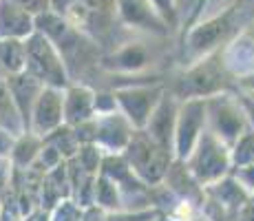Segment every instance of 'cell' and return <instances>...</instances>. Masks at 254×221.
<instances>
[{
	"label": "cell",
	"mask_w": 254,
	"mask_h": 221,
	"mask_svg": "<svg viewBox=\"0 0 254 221\" xmlns=\"http://www.w3.org/2000/svg\"><path fill=\"white\" fill-rule=\"evenodd\" d=\"M24 71L31 73L40 84L53 88L69 86V71L56 44L33 29L24 38Z\"/></svg>",
	"instance_id": "obj_1"
},
{
	"label": "cell",
	"mask_w": 254,
	"mask_h": 221,
	"mask_svg": "<svg viewBox=\"0 0 254 221\" xmlns=\"http://www.w3.org/2000/svg\"><path fill=\"white\" fill-rule=\"evenodd\" d=\"M124 148H126V161H128V166L135 168V173L146 184H157V181L164 179L166 170L170 166V150L155 144L144 129H137L135 133H130V140Z\"/></svg>",
	"instance_id": "obj_2"
},
{
	"label": "cell",
	"mask_w": 254,
	"mask_h": 221,
	"mask_svg": "<svg viewBox=\"0 0 254 221\" xmlns=\"http://www.w3.org/2000/svg\"><path fill=\"white\" fill-rule=\"evenodd\" d=\"M230 166L226 144L214 135L212 131H201L192 153H190V173L194 175L197 181H214L221 175H226Z\"/></svg>",
	"instance_id": "obj_3"
},
{
	"label": "cell",
	"mask_w": 254,
	"mask_h": 221,
	"mask_svg": "<svg viewBox=\"0 0 254 221\" xmlns=\"http://www.w3.org/2000/svg\"><path fill=\"white\" fill-rule=\"evenodd\" d=\"M203 124H206V100L203 97H186L184 106L177 109V122H175L177 159L190 157L199 135H201Z\"/></svg>",
	"instance_id": "obj_4"
},
{
	"label": "cell",
	"mask_w": 254,
	"mask_h": 221,
	"mask_svg": "<svg viewBox=\"0 0 254 221\" xmlns=\"http://www.w3.org/2000/svg\"><path fill=\"white\" fill-rule=\"evenodd\" d=\"M206 117H210V131L223 144H234L246 133V113L228 95L206 100Z\"/></svg>",
	"instance_id": "obj_5"
},
{
	"label": "cell",
	"mask_w": 254,
	"mask_h": 221,
	"mask_svg": "<svg viewBox=\"0 0 254 221\" xmlns=\"http://www.w3.org/2000/svg\"><path fill=\"white\" fill-rule=\"evenodd\" d=\"M226 86V67L221 58H210L186 73L175 86L179 97H206L214 91H221Z\"/></svg>",
	"instance_id": "obj_6"
},
{
	"label": "cell",
	"mask_w": 254,
	"mask_h": 221,
	"mask_svg": "<svg viewBox=\"0 0 254 221\" xmlns=\"http://www.w3.org/2000/svg\"><path fill=\"white\" fill-rule=\"evenodd\" d=\"M62 91L64 88L42 86V91L38 93L36 102L31 106V113H29L27 131L36 133L38 137H45L47 133L64 124V117H62Z\"/></svg>",
	"instance_id": "obj_7"
},
{
	"label": "cell",
	"mask_w": 254,
	"mask_h": 221,
	"mask_svg": "<svg viewBox=\"0 0 254 221\" xmlns=\"http://www.w3.org/2000/svg\"><path fill=\"white\" fill-rule=\"evenodd\" d=\"M162 97V88H148V86H133V88H122L115 93V102L122 106L126 120L135 126V129H144L148 122L150 113L155 104Z\"/></svg>",
	"instance_id": "obj_8"
},
{
	"label": "cell",
	"mask_w": 254,
	"mask_h": 221,
	"mask_svg": "<svg viewBox=\"0 0 254 221\" xmlns=\"http://www.w3.org/2000/svg\"><path fill=\"white\" fill-rule=\"evenodd\" d=\"M175 122H177V102L173 95H162L150 113L144 131L148 133L155 144L170 150V144L175 140Z\"/></svg>",
	"instance_id": "obj_9"
},
{
	"label": "cell",
	"mask_w": 254,
	"mask_h": 221,
	"mask_svg": "<svg viewBox=\"0 0 254 221\" xmlns=\"http://www.w3.org/2000/svg\"><path fill=\"white\" fill-rule=\"evenodd\" d=\"M95 115V93L89 86L69 84L62 91V117L64 124L77 126Z\"/></svg>",
	"instance_id": "obj_10"
},
{
	"label": "cell",
	"mask_w": 254,
	"mask_h": 221,
	"mask_svg": "<svg viewBox=\"0 0 254 221\" xmlns=\"http://www.w3.org/2000/svg\"><path fill=\"white\" fill-rule=\"evenodd\" d=\"M93 124H95V144H102L106 148H124L133 133L130 122L115 113H102L100 117L93 115Z\"/></svg>",
	"instance_id": "obj_11"
},
{
	"label": "cell",
	"mask_w": 254,
	"mask_h": 221,
	"mask_svg": "<svg viewBox=\"0 0 254 221\" xmlns=\"http://www.w3.org/2000/svg\"><path fill=\"white\" fill-rule=\"evenodd\" d=\"M4 77H7V84H9V91H11V95H13V102H16L18 111H20V117L24 122V131H27L31 106H33L38 93L42 91L45 84H40V82L27 71L11 73V75H4Z\"/></svg>",
	"instance_id": "obj_12"
},
{
	"label": "cell",
	"mask_w": 254,
	"mask_h": 221,
	"mask_svg": "<svg viewBox=\"0 0 254 221\" xmlns=\"http://www.w3.org/2000/svg\"><path fill=\"white\" fill-rule=\"evenodd\" d=\"M117 9H120L122 18L133 27L150 29L155 33H164V20L159 18L157 9L148 2V0H115Z\"/></svg>",
	"instance_id": "obj_13"
},
{
	"label": "cell",
	"mask_w": 254,
	"mask_h": 221,
	"mask_svg": "<svg viewBox=\"0 0 254 221\" xmlns=\"http://www.w3.org/2000/svg\"><path fill=\"white\" fill-rule=\"evenodd\" d=\"M33 13L24 11L22 7L0 0V38H24L33 33Z\"/></svg>",
	"instance_id": "obj_14"
},
{
	"label": "cell",
	"mask_w": 254,
	"mask_h": 221,
	"mask_svg": "<svg viewBox=\"0 0 254 221\" xmlns=\"http://www.w3.org/2000/svg\"><path fill=\"white\" fill-rule=\"evenodd\" d=\"M230 18H232V11H228V13H223V16H217V18H212V20L199 24V27L192 29V33H190L188 44L199 53L217 47V44L230 33V29H232Z\"/></svg>",
	"instance_id": "obj_15"
},
{
	"label": "cell",
	"mask_w": 254,
	"mask_h": 221,
	"mask_svg": "<svg viewBox=\"0 0 254 221\" xmlns=\"http://www.w3.org/2000/svg\"><path fill=\"white\" fill-rule=\"evenodd\" d=\"M208 195L212 201H217L219 206H223V208L234 215H239L241 206L248 201L246 188L234 177H228V179H221L219 184H214L212 188H208Z\"/></svg>",
	"instance_id": "obj_16"
},
{
	"label": "cell",
	"mask_w": 254,
	"mask_h": 221,
	"mask_svg": "<svg viewBox=\"0 0 254 221\" xmlns=\"http://www.w3.org/2000/svg\"><path fill=\"white\" fill-rule=\"evenodd\" d=\"M0 129L9 133L11 137H18L20 133H24V122L20 117L16 102H13V95L9 91L4 75H0Z\"/></svg>",
	"instance_id": "obj_17"
},
{
	"label": "cell",
	"mask_w": 254,
	"mask_h": 221,
	"mask_svg": "<svg viewBox=\"0 0 254 221\" xmlns=\"http://www.w3.org/2000/svg\"><path fill=\"white\" fill-rule=\"evenodd\" d=\"M164 177H166V181H168V190H173V193H179L188 199L201 197V190H199V186H197V179H194V175L190 173L188 166H184V159H177L175 164H170Z\"/></svg>",
	"instance_id": "obj_18"
},
{
	"label": "cell",
	"mask_w": 254,
	"mask_h": 221,
	"mask_svg": "<svg viewBox=\"0 0 254 221\" xmlns=\"http://www.w3.org/2000/svg\"><path fill=\"white\" fill-rule=\"evenodd\" d=\"M40 146H42V137H38L31 131H24L18 137H13L9 159H11V164L16 168H29L36 161L38 153H40Z\"/></svg>",
	"instance_id": "obj_19"
},
{
	"label": "cell",
	"mask_w": 254,
	"mask_h": 221,
	"mask_svg": "<svg viewBox=\"0 0 254 221\" xmlns=\"http://www.w3.org/2000/svg\"><path fill=\"white\" fill-rule=\"evenodd\" d=\"M20 71H24V40L0 38V73L11 75Z\"/></svg>",
	"instance_id": "obj_20"
},
{
	"label": "cell",
	"mask_w": 254,
	"mask_h": 221,
	"mask_svg": "<svg viewBox=\"0 0 254 221\" xmlns=\"http://www.w3.org/2000/svg\"><path fill=\"white\" fill-rule=\"evenodd\" d=\"M106 65L115 69H126V71H137V69L148 65V51H146V47L141 42L124 44Z\"/></svg>",
	"instance_id": "obj_21"
},
{
	"label": "cell",
	"mask_w": 254,
	"mask_h": 221,
	"mask_svg": "<svg viewBox=\"0 0 254 221\" xmlns=\"http://www.w3.org/2000/svg\"><path fill=\"white\" fill-rule=\"evenodd\" d=\"M42 142L51 144L64 159L75 157L77 150H80V142H77V137H75V131H73V126H69V124H60L58 129L47 133V135L42 137Z\"/></svg>",
	"instance_id": "obj_22"
},
{
	"label": "cell",
	"mask_w": 254,
	"mask_h": 221,
	"mask_svg": "<svg viewBox=\"0 0 254 221\" xmlns=\"http://www.w3.org/2000/svg\"><path fill=\"white\" fill-rule=\"evenodd\" d=\"M93 204H97L100 208H117L120 206V188L113 179H109L106 175L100 177L95 175V190H93Z\"/></svg>",
	"instance_id": "obj_23"
},
{
	"label": "cell",
	"mask_w": 254,
	"mask_h": 221,
	"mask_svg": "<svg viewBox=\"0 0 254 221\" xmlns=\"http://www.w3.org/2000/svg\"><path fill=\"white\" fill-rule=\"evenodd\" d=\"M232 164L234 168L239 166H248L254 161V133L246 131L237 142H234V150H232Z\"/></svg>",
	"instance_id": "obj_24"
},
{
	"label": "cell",
	"mask_w": 254,
	"mask_h": 221,
	"mask_svg": "<svg viewBox=\"0 0 254 221\" xmlns=\"http://www.w3.org/2000/svg\"><path fill=\"white\" fill-rule=\"evenodd\" d=\"M49 219L51 221H84V210L71 197H66V199H60L49 210Z\"/></svg>",
	"instance_id": "obj_25"
},
{
	"label": "cell",
	"mask_w": 254,
	"mask_h": 221,
	"mask_svg": "<svg viewBox=\"0 0 254 221\" xmlns=\"http://www.w3.org/2000/svg\"><path fill=\"white\" fill-rule=\"evenodd\" d=\"M75 159L86 173L97 175L100 164H102V155H100V150H97V144H93V142H89V144H80V150H77Z\"/></svg>",
	"instance_id": "obj_26"
},
{
	"label": "cell",
	"mask_w": 254,
	"mask_h": 221,
	"mask_svg": "<svg viewBox=\"0 0 254 221\" xmlns=\"http://www.w3.org/2000/svg\"><path fill=\"white\" fill-rule=\"evenodd\" d=\"M13 179V164L9 159V155H0V204L7 197L9 188H11Z\"/></svg>",
	"instance_id": "obj_27"
},
{
	"label": "cell",
	"mask_w": 254,
	"mask_h": 221,
	"mask_svg": "<svg viewBox=\"0 0 254 221\" xmlns=\"http://www.w3.org/2000/svg\"><path fill=\"white\" fill-rule=\"evenodd\" d=\"M9 2L18 4V7H22L24 11L33 13V16H38V13L51 9V0H9Z\"/></svg>",
	"instance_id": "obj_28"
},
{
	"label": "cell",
	"mask_w": 254,
	"mask_h": 221,
	"mask_svg": "<svg viewBox=\"0 0 254 221\" xmlns=\"http://www.w3.org/2000/svg\"><path fill=\"white\" fill-rule=\"evenodd\" d=\"M234 179L246 190H254V161L248 166H239V168L234 170Z\"/></svg>",
	"instance_id": "obj_29"
},
{
	"label": "cell",
	"mask_w": 254,
	"mask_h": 221,
	"mask_svg": "<svg viewBox=\"0 0 254 221\" xmlns=\"http://www.w3.org/2000/svg\"><path fill=\"white\" fill-rule=\"evenodd\" d=\"M157 217L155 210H146V213H135V215H120V217H111L109 221H153Z\"/></svg>",
	"instance_id": "obj_30"
},
{
	"label": "cell",
	"mask_w": 254,
	"mask_h": 221,
	"mask_svg": "<svg viewBox=\"0 0 254 221\" xmlns=\"http://www.w3.org/2000/svg\"><path fill=\"white\" fill-rule=\"evenodd\" d=\"M237 221H254V201H246L237 215Z\"/></svg>",
	"instance_id": "obj_31"
},
{
	"label": "cell",
	"mask_w": 254,
	"mask_h": 221,
	"mask_svg": "<svg viewBox=\"0 0 254 221\" xmlns=\"http://www.w3.org/2000/svg\"><path fill=\"white\" fill-rule=\"evenodd\" d=\"M11 144H13V137L0 129V155H9V150H11Z\"/></svg>",
	"instance_id": "obj_32"
},
{
	"label": "cell",
	"mask_w": 254,
	"mask_h": 221,
	"mask_svg": "<svg viewBox=\"0 0 254 221\" xmlns=\"http://www.w3.org/2000/svg\"><path fill=\"white\" fill-rule=\"evenodd\" d=\"M148 2L157 9V13H173V2L170 0H148Z\"/></svg>",
	"instance_id": "obj_33"
},
{
	"label": "cell",
	"mask_w": 254,
	"mask_h": 221,
	"mask_svg": "<svg viewBox=\"0 0 254 221\" xmlns=\"http://www.w3.org/2000/svg\"><path fill=\"white\" fill-rule=\"evenodd\" d=\"M241 106H243V113L248 115V120H250L252 126H254V100H250V97H241Z\"/></svg>",
	"instance_id": "obj_34"
},
{
	"label": "cell",
	"mask_w": 254,
	"mask_h": 221,
	"mask_svg": "<svg viewBox=\"0 0 254 221\" xmlns=\"http://www.w3.org/2000/svg\"><path fill=\"white\" fill-rule=\"evenodd\" d=\"M22 221H51V219H49V213H47V210L38 208V210H33L29 217H24Z\"/></svg>",
	"instance_id": "obj_35"
},
{
	"label": "cell",
	"mask_w": 254,
	"mask_h": 221,
	"mask_svg": "<svg viewBox=\"0 0 254 221\" xmlns=\"http://www.w3.org/2000/svg\"><path fill=\"white\" fill-rule=\"evenodd\" d=\"M243 84H246V86H250L252 91H254V75H248V77H243Z\"/></svg>",
	"instance_id": "obj_36"
},
{
	"label": "cell",
	"mask_w": 254,
	"mask_h": 221,
	"mask_svg": "<svg viewBox=\"0 0 254 221\" xmlns=\"http://www.w3.org/2000/svg\"><path fill=\"white\" fill-rule=\"evenodd\" d=\"M252 201H254V199H252Z\"/></svg>",
	"instance_id": "obj_37"
}]
</instances>
